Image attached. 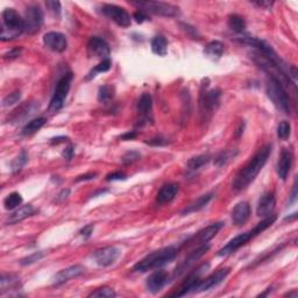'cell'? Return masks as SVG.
I'll list each match as a JSON object with an SVG mask.
<instances>
[{"label":"cell","mask_w":298,"mask_h":298,"mask_svg":"<svg viewBox=\"0 0 298 298\" xmlns=\"http://www.w3.org/2000/svg\"><path fill=\"white\" fill-rule=\"evenodd\" d=\"M21 99V92L20 91H14L12 93H9L8 96H6L2 100V106L4 107H9L13 106V105L18 104Z\"/></svg>","instance_id":"40"},{"label":"cell","mask_w":298,"mask_h":298,"mask_svg":"<svg viewBox=\"0 0 298 298\" xmlns=\"http://www.w3.org/2000/svg\"><path fill=\"white\" fill-rule=\"evenodd\" d=\"M276 206V198L274 192H266L265 195L259 199L256 206V214L262 218L270 216L274 213Z\"/></svg>","instance_id":"20"},{"label":"cell","mask_w":298,"mask_h":298,"mask_svg":"<svg viewBox=\"0 0 298 298\" xmlns=\"http://www.w3.org/2000/svg\"><path fill=\"white\" fill-rule=\"evenodd\" d=\"M36 210L34 209L33 205L30 204L24 205V206L19 207L18 210H15L12 214H9L7 220H6V225H14V224L23 222V220L28 218V217L33 216Z\"/></svg>","instance_id":"24"},{"label":"cell","mask_w":298,"mask_h":298,"mask_svg":"<svg viewBox=\"0 0 298 298\" xmlns=\"http://www.w3.org/2000/svg\"><path fill=\"white\" fill-rule=\"evenodd\" d=\"M224 225H225V224H224L223 222L211 224V225L207 226V227H205L204 229H201V231L198 232L197 234L194 235L191 239H189V240L186 241L188 244H185V245L194 244V242H197V244H199V245L207 244L211 239H213L217 234H218L220 229L224 227Z\"/></svg>","instance_id":"15"},{"label":"cell","mask_w":298,"mask_h":298,"mask_svg":"<svg viewBox=\"0 0 298 298\" xmlns=\"http://www.w3.org/2000/svg\"><path fill=\"white\" fill-rule=\"evenodd\" d=\"M151 51L158 56H166L168 54V41L163 35H156L151 40Z\"/></svg>","instance_id":"29"},{"label":"cell","mask_w":298,"mask_h":298,"mask_svg":"<svg viewBox=\"0 0 298 298\" xmlns=\"http://www.w3.org/2000/svg\"><path fill=\"white\" fill-rule=\"evenodd\" d=\"M146 144L149 146H154V147H163V146L169 144V141L166 138H163V136H155V138L146 141Z\"/></svg>","instance_id":"43"},{"label":"cell","mask_w":298,"mask_h":298,"mask_svg":"<svg viewBox=\"0 0 298 298\" xmlns=\"http://www.w3.org/2000/svg\"><path fill=\"white\" fill-rule=\"evenodd\" d=\"M69 194H70L69 189H64V190H62L61 194L57 196V199L58 200H64L65 198H68V196H69Z\"/></svg>","instance_id":"54"},{"label":"cell","mask_w":298,"mask_h":298,"mask_svg":"<svg viewBox=\"0 0 298 298\" xmlns=\"http://www.w3.org/2000/svg\"><path fill=\"white\" fill-rule=\"evenodd\" d=\"M84 272H85V268L80 265L68 267V268L62 269L61 272H58L57 274L54 276V278H52V284L54 285L63 284L65 282L70 281L71 278L78 277V276L84 274Z\"/></svg>","instance_id":"19"},{"label":"cell","mask_w":298,"mask_h":298,"mask_svg":"<svg viewBox=\"0 0 298 298\" xmlns=\"http://www.w3.org/2000/svg\"><path fill=\"white\" fill-rule=\"evenodd\" d=\"M43 43L47 48L56 52H63L68 47L67 37L60 32H49L45 34Z\"/></svg>","instance_id":"17"},{"label":"cell","mask_w":298,"mask_h":298,"mask_svg":"<svg viewBox=\"0 0 298 298\" xmlns=\"http://www.w3.org/2000/svg\"><path fill=\"white\" fill-rule=\"evenodd\" d=\"M74 148L73 145H69L68 147H65L64 150L62 151V156H63L67 161H70L71 158L74 157Z\"/></svg>","instance_id":"49"},{"label":"cell","mask_w":298,"mask_h":298,"mask_svg":"<svg viewBox=\"0 0 298 298\" xmlns=\"http://www.w3.org/2000/svg\"><path fill=\"white\" fill-rule=\"evenodd\" d=\"M101 12L105 17H107L120 27L127 28L130 26V23H132V19H130L128 12L124 7H120V6L106 4L102 6Z\"/></svg>","instance_id":"11"},{"label":"cell","mask_w":298,"mask_h":298,"mask_svg":"<svg viewBox=\"0 0 298 298\" xmlns=\"http://www.w3.org/2000/svg\"><path fill=\"white\" fill-rule=\"evenodd\" d=\"M27 161H28V154L25 150H23L20 154H19V156L15 158L13 162L11 163L12 173L13 174L20 173L21 169L25 167V164L27 163Z\"/></svg>","instance_id":"36"},{"label":"cell","mask_w":298,"mask_h":298,"mask_svg":"<svg viewBox=\"0 0 298 298\" xmlns=\"http://www.w3.org/2000/svg\"><path fill=\"white\" fill-rule=\"evenodd\" d=\"M43 11L39 5H30L26 9V15H25V28L26 32L29 35L37 33L43 24Z\"/></svg>","instance_id":"10"},{"label":"cell","mask_w":298,"mask_h":298,"mask_svg":"<svg viewBox=\"0 0 298 298\" xmlns=\"http://www.w3.org/2000/svg\"><path fill=\"white\" fill-rule=\"evenodd\" d=\"M209 269H210V263L209 262L201 263V265L198 267V268H196L194 272L191 273V274H189L188 277L185 278V281L183 282L182 287L179 288V290L176 291L175 294H173L172 296L182 297V296H185V295H188L190 293H195L197 285L199 284L201 279H203V278H201V277H203V275Z\"/></svg>","instance_id":"9"},{"label":"cell","mask_w":298,"mask_h":298,"mask_svg":"<svg viewBox=\"0 0 298 298\" xmlns=\"http://www.w3.org/2000/svg\"><path fill=\"white\" fill-rule=\"evenodd\" d=\"M43 257V253L41 251H36V253L32 254V255L25 257L20 261V265L21 266H28V265H33V263L37 262V261H40Z\"/></svg>","instance_id":"42"},{"label":"cell","mask_w":298,"mask_h":298,"mask_svg":"<svg viewBox=\"0 0 298 298\" xmlns=\"http://www.w3.org/2000/svg\"><path fill=\"white\" fill-rule=\"evenodd\" d=\"M285 296H289V297H297V291H294V293H290V294H287Z\"/></svg>","instance_id":"56"},{"label":"cell","mask_w":298,"mask_h":298,"mask_svg":"<svg viewBox=\"0 0 298 298\" xmlns=\"http://www.w3.org/2000/svg\"><path fill=\"white\" fill-rule=\"evenodd\" d=\"M178 249L175 247H166L162 249L155 250L153 253L148 254L147 256L140 260L136 265L133 267V272L135 273H147L149 270L158 269L161 267L168 265L175 259Z\"/></svg>","instance_id":"3"},{"label":"cell","mask_w":298,"mask_h":298,"mask_svg":"<svg viewBox=\"0 0 298 298\" xmlns=\"http://www.w3.org/2000/svg\"><path fill=\"white\" fill-rule=\"evenodd\" d=\"M93 229H95V225L93 224H89V225L84 226V227L79 231V234L82 235L84 239H88L92 235Z\"/></svg>","instance_id":"47"},{"label":"cell","mask_w":298,"mask_h":298,"mask_svg":"<svg viewBox=\"0 0 298 298\" xmlns=\"http://www.w3.org/2000/svg\"><path fill=\"white\" fill-rule=\"evenodd\" d=\"M133 19H134L138 24H144L145 21L149 20L147 13H146L145 11H141V9H139V11H136L135 13L133 14Z\"/></svg>","instance_id":"45"},{"label":"cell","mask_w":298,"mask_h":298,"mask_svg":"<svg viewBox=\"0 0 298 298\" xmlns=\"http://www.w3.org/2000/svg\"><path fill=\"white\" fill-rule=\"evenodd\" d=\"M21 51H23V48H13L11 49V50L6 52V54L4 55V58L5 60H14V58H17L20 56Z\"/></svg>","instance_id":"48"},{"label":"cell","mask_w":298,"mask_h":298,"mask_svg":"<svg viewBox=\"0 0 298 298\" xmlns=\"http://www.w3.org/2000/svg\"><path fill=\"white\" fill-rule=\"evenodd\" d=\"M178 190L179 185L177 184V183H168V184H164L162 188L160 189V191L157 192L156 203L160 205L170 203V201L176 197Z\"/></svg>","instance_id":"23"},{"label":"cell","mask_w":298,"mask_h":298,"mask_svg":"<svg viewBox=\"0 0 298 298\" xmlns=\"http://www.w3.org/2000/svg\"><path fill=\"white\" fill-rule=\"evenodd\" d=\"M296 199H297V185H296V182H295L294 189H293V194H291V199H290V203H289V204L291 205L293 203H295Z\"/></svg>","instance_id":"55"},{"label":"cell","mask_w":298,"mask_h":298,"mask_svg":"<svg viewBox=\"0 0 298 298\" xmlns=\"http://www.w3.org/2000/svg\"><path fill=\"white\" fill-rule=\"evenodd\" d=\"M168 282H169V275L164 270H156L153 274L148 276L147 281H146V287L148 291L151 294H157L166 287Z\"/></svg>","instance_id":"18"},{"label":"cell","mask_w":298,"mask_h":298,"mask_svg":"<svg viewBox=\"0 0 298 298\" xmlns=\"http://www.w3.org/2000/svg\"><path fill=\"white\" fill-rule=\"evenodd\" d=\"M135 138H136V132H134V130H130V132H127L125 134L120 136V139L124 140V141H129V140H134Z\"/></svg>","instance_id":"51"},{"label":"cell","mask_w":298,"mask_h":298,"mask_svg":"<svg viewBox=\"0 0 298 298\" xmlns=\"http://www.w3.org/2000/svg\"><path fill=\"white\" fill-rule=\"evenodd\" d=\"M224 54V45L220 41H211L204 49V55L212 61H217Z\"/></svg>","instance_id":"27"},{"label":"cell","mask_w":298,"mask_h":298,"mask_svg":"<svg viewBox=\"0 0 298 298\" xmlns=\"http://www.w3.org/2000/svg\"><path fill=\"white\" fill-rule=\"evenodd\" d=\"M227 24H228V27L238 34L244 33L245 29H246V21H245L244 18L240 17V15H238V14L229 15Z\"/></svg>","instance_id":"30"},{"label":"cell","mask_w":298,"mask_h":298,"mask_svg":"<svg viewBox=\"0 0 298 298\" xmlns=\"http://www.w3.org/2000/svg\"><path fill=\"white\" fill-rule=\"evenodd\" d=\"M97 174L96 173H89L85 174V175H80L76 178V182H82V181H91V179L96 178Z\"/></svg>","instance_id":"50"},{"label":"cell","mask_w":298,"mask_h":298,"mask_svg":"<svg viewBox=\"0 0 298 298\" xmlns=\"http://www.w3.org/2000/svg\"><path fill=\"white\" fill-rule=\"evenodd\" d=\"M294 161V154L290 149L283 148L279 155V160L277 162V175L282 181H285L291 170V166H293Z\"/></svg>","instance_id":"21"},{"label":"cell","mask_w":298,"mask_h":298,"mask_svg":"<svg viewBox=\"0 0 298 298\" xmlns=\"http://www.w3.org/2000/svg\"><path fill=\"white\" fill-rule=\"evenodd\" d=\"M209 248H210L209 245L205 244V245H200V246L198 248H196L194 251H191V253L185 257L184 261H183L181 265H178L176 267L175 272H174V274H173V277L174 278L179 277L183 273L186 272V269H188L189 267H190L191 265H194V263L198 259H200V257L203 256L207 250H209Z\"/></svg>","instance_id":"16"},{"label":"cell","mask_w":298,"mask_h":298,"mask_svg":"<svg viewBox=\"0 0 298 298\" xmlns=\"http://www.w3.org/2000/svg\"><path fill=\"white\" fill-rule=\"evenodd\" d=\"M65 141H68L67 136H57V138L50 139L51 145H58V144H62V142H65Z\"/></svg>","instance_id":"52"},{"label":"cell","mask_w":298,"mask_h":298,"mask_svg":"<svg viewBox=\"0 0 298 298\" xmlns=\"http://www.w3.org/2000/svg\"><path fill=\"white\" fill-rule=\"evenodd\" d=\"M0 285H1V295H4L7 290H17L21 287L20 277L13 274H4L0 278Z\"/></svg>","instance_id":"28"},{"label":"cell","mask_w":298,"mask_h":298,"mask_svg":"<svg viewBox=\"0 0 298 298\" xmlns=\"http://www.w3.org/2000/svg\"><path fill=\"white\" fill-rule=\"evenodd\" d=\"M253 4L256 5V6H260V7L269 8V7H272L274 2H273V1H254Z\"/></svg>","instance_id":"53"},{"label":"cell","mask_w":298,"mask_h":298,"mask_svg":"<svg viewBox=\"0 0 298 298\" xmlns=\"http://www.w3.org/2000/svg\"><path fill=\"white\" fill-rule=\"evenodd\" d=\"M46 6L48 7L50 11L54 13L55 15H57V17H60L61 15V2L60 1H47Z\"/></svg>","instance_id":"44"},{"label":"cell","mask_w":298,"mask_h":298,"mask_svg":"<svg viewBox=\"0 0 298 298\" xmlns=\"http://www.w3.org/2000/svg\"><path fill=\"white\" fill-rule=\"evenodd\" d=\"M74 74L73 73H67L62 76V78L58 80L56 84V88L52 95L50 104H49V111L50 112H57L63 107L65 99L68 97L69 93L71 82H73Z\"/></svg>","instance_id":"8"},{"label":"cell","mask_w":298,"mask_h":298,"mask_svg":"<svg viewBox=\"0 0 298 298\" xmlns=\"http://www.w3.org/2000/svg\"><path fill=\"white\" fill-rule=\"evenodd\" d=\"M141 158V154L136 150H130L127 151V153L121 157V162H123L125 166H128V164H132L136 162V161Z\"/></svg>","instance_id":"41"},{"label":"cell","mask_w":298,"mask_h":298,"mask_svg":"<svg viewBox=\"0 0 298 298\" xmlns=\"http://www.w3.org/2000/svg\"><path fill=\"white\" fill-rule=\"evenodd\" d=\"M25 28V20L20 14L13 8H6L1 13V33L0 40L1 41H12L23 34Z\"/></svg>","instance_id":"4"},{"label":"cell","mask_w":298,"mask_h":298,"mask_svg":"<svg viewBox=\"0 0 298 298\" xmlns=\"http://www.w3.org/2000/svg\"><path fill=\"white\" fill-rule=\"evenodd\" d=\"M250 216V206L247 201H240L232 210V222L235 226H242Z\"/></svg>","instance_id":"22"},{"label":"cell","mask_w":298,"mask_h":298,"mask_svg":"<svg viewBox=\"0 0 298 298\" xmlns=\"http://www.w3.org/2000/svg\"><path fill=\"white\" fill-rule=\"evenodd\" d=\"M267 96L278 111L285 114L290 113V99L285 88L278 80L269 77L267 82Z\"/></svg>","instance_id":"5"},{"label":"cell","mask_w":298,"mask_h":298,"mask_svg":"<svg viewBox=\"0 0 298 298\" xmlns=\"http://www.w3.org/2000/svg\"><path fill=\"white\" fill-rule=\"evenodd\" d=\"M237 155H238V150L222 151V153L217 155L216 158H214V164H216L217 167L225 166V164H227L229 161L233 160Z\"/></svg>","instance_id":"34"},{"label":"cell","mask_w":298,"mask_h":298,"mask_svg":"<svg viewBox=\"0 0 298 298\" xmlns=\"http://www.w3.org/2000/svg\"><path fill=\"white\" fill-rule=\"evenodd\" d=\"M47 123L46 118H36V119L30 120L29 123H27L23 128V134L24 135H30L33 133L37 132L39 129H41L45 124Z\"/></svg>","instance_id":"31"},{"label":"cell","mask_w":298,"mask_h":298,"mask_svg":"<svg viewBox=\"0 0 298 298\" xmlns=\"http://www.w3.org/2000/svg\"><path fill=\"white\" fill-rule=\"evenodd\" d=\"M209 80H206V84H203L200 91L199 98V107L200 113L203 116V120L209 119L210 116L216 112L220 104V97H222V91L219 89H211L209 88Z\"/></svg>","instance_id":"6"},{"label":"cell","mask_w":298,"mask_h":298,"mask_svg":"<svg viewBox=\"0 0 298 298\" xmlns=\"http://www.w3.org/2000/svg\"><path fill=\"white\" fill-rule=\"evenodd\" d=\"M112 67V62L110 58H107V60H104L101 61L100 63H99L98 65H96L93 69L90 71L89 76H88V79H92L93 77L97 76V74H101V73H106V71H108L111 69Z\"/></svg>","instance_id":"37"},{"label":"cell","mask_w":298,"mask_h":298,"mask_svg":"<svg viewBox=\"0 0 298 298\" xmlns=\"http://www.w3.org/2000/svg\"><path fill=\"white\" fill-rule=\"evenodd\" d=\"M153 108V98L149 93H142L138 101V112L142 116L141 121H149V114Z\"/></svg>","instance_id":"26"},{"label":"cell","mask_w":298,"mask_h":298,"mask_svg":"<svg viewBox=\"0 0 298 298\" xmlns=\"http://www.w3.org/2000/svg\"><path fill=\"white\" fill-rule=\"evenodd\" d=\"M114 296H116V291L108 287L99 288L97 290L92 291V293L89 295V297H97V298H112Z\"/></svg>","instance_id":"38"},{"label":"cell","mask_w":298,"mask_h":298,"mask_svg":"<svg viewBox=\"0 0 298 298\" xmlns=\"http://www.w3.org/2000/svg\"><path fill=\"white\" fill-rule=\"evenodd\" d=\"M23 204V197L19 192H12L5 198L4 205L6 210H14L19 207V205Z\"/></svg>","instance_id":"33"},{"label":"cell","mask_w":298,"mask_h":298,"mask_svg":"<svg viewBox=\"0 0 298 298\" xmlns=\"http://www.w3.org/2000/svg\"><path fill=\"white\" fill-rule=\"evenodd\" d=\"M120 255H121V250L119 248L114 246H108L95 251L92 257L99 267H108L113 265V263H116Z\"/></svg>","instance_id":"12"},{"label":"cell","mask_w":298,"mask_h":298,"mask_svg":"<svg viewBox=\"0 0 298 298\" xmlns=\"http://www.w3.org/2000/svg\"><path fill=\"white\" fill-rule=\"evenodd\" d=\"M276 219H277V216L274 213L270 214V216H268V217H266V218H263L253 229H250V231H248L246 233H242V234L237 235L235 238H233L227 245H225V246H224L222 249L217 253V255L226 256V255H229V254L234 253V251L238 250L239 248H241L242 246H245V245L248 244V241L251 240V239L257 237L260 233H262L263 231H266L267 228L270 227V226H272L273 224L276 222Z\"/></svg>","instance_id":"2"},{"label":"cell","mask_w":298,"mask_h":298,"mask_svg":"<svg viewBox=\"0 0 298 298\" xmlns=\"http://www.w3.org/2000/svg\"><path fill=\"white\" fill-rule=\"evenodd\" d=\"M126 178H127V177H126L125 174H123L120 172L111 173L106 176V181H108V182H111V181H125Z\"/></svg>","instance_id":"46"},{"label":"cell","mask_w":298,"mask_h":298,"mask_svg":"<svg viewBox=\"0 0 298 298\" xmlns=\"http://www.w3.org/2000/svg\"><path fill=\"white\" fill-rule=\"evenodd\" d=\"M211 157L209 155H199V156L192 157L188 161V169L191 172H196V170H199L200 168L206 166L210 162Z\"/></svg>","instance_id":"32"},{"label":"cell","mask_w":298,"mask_h":298,"mask_svg":"<svg viewBox=\"0 0 298 298\" xmlns=\"http://www.w3.org/2000/svg\"><path fill=\"white\" fill-rule=\"evenodd\" d=\"M291 132V125L289 121H281V123L278 124L277 126V136L281 140H285L289 138V135H290Z\"/></svg>","instance_id":"39"},{"label":"cell","mask_w":298,"mask_h":298,"mask_svg":"<svg viewBox=\"0 0 298 298\" xmlns=\"http://www.w3.org/2000/svg\"><path fill=\"white\" fill-rule=\"evenodd\" d=\"M88 51L89 55L92 57L100 58L101 61L107 60L111 54V49L108 43L104 39L98 36H93L88 42Z\"/></svg>","instance_id":"13"},{"label":"cell","mask_w":298,"mask_h":298,"mask_svg":"<svg viewBox=\"0 0 298 298\" xmlns=\"http://www.w3.org/2000/svg\"><path fill=\"white\" fill-rule=\"evenodd\" d=\"M229 272H231V269L227 268V267H226V268L217 270L216 273H213V274L210 275L209 277L201 279L200 283L197 285V288H196L195 293H204V291H207L210 290V289L219 285L222 282H224V279L227 277Z\"/></svg>","instance_id":"14"},{"label":"cell","mask_w":298,"mask_h":298,"mask_svg":"<svg viewBox=\"0 0 298 298\" xmlns=\"http://www.w3.org/2000/svg\"><path fill=\"white\" fill-rule=\"evenodd\" d=\"M272 154V145H266L260 149L253 157L248 161V163L235 175L233 179L232 186L234 190L242 191L254 182L259 173L265 167L268 158Z\"/></svg>","instance_id":"1"},{"label":"cell","mask_w":298,"mask_h":298,"mask_svg":"<svg viewBox=\"0 0 298 298\" xmlns=\"http://www.w3.org/2000/svg\"><path fill=\"white\" fill-rule=\"evenodd\" d=\"M213 192H209V194H205L203 196H200L199 198H197L194 203H191L190 205H188V207H185L184 210L182 211L183 216H186V214L195 213L198 212V211L203 210L204 207H206V205L212 200L213 198Z\"/></svg>","instance_id":"25"},{"label":"cell","mask_w":298,"mask_h":298,"mask_svg":"<svg viewBox=\"0 0 298 298\" xmlns=\"http://www.w3.org/2000/svg\"><path fill=\"white\" fill-rule=\"evenodd\" d=\"M133 5L139 7L141 11H145L146 13H153L155 15H160V17L167 18H175L181 14L178 6L173 4H168V2L162 1H132Z\"/></svg>","instance_id":"7"},{"label":"cell","mask_w":298,"mask_h":298,"mask_svg":"<svg viewBox=\"0 0 298 298\" xmlns=\"http://www.w3.org/2000/svg\"><path fill=\"white\" fill-rule=\"evenodd\" d=\"M114 97V88L111 85H102L99 88L98 91V100L106 104Z\"/></svg>","instance_id":"35"}]
</instances>
